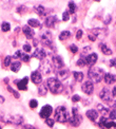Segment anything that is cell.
I'll use <instances>...</instances> for the list:
<instances>
[{
  "mask_svg": "<svg viewBox=\"0 0 116 129\" xmlns=\"http://www.w3.org/2000/svg\"><path fill=\"white\" fill-rule=\"evenodd\" d=\"M45 85L47 89H49L52 93L54 94H58L60 93L63 87H62V84L60 83V80L58 78H55V77H51V78H47L46 82H45Z\"/></svg>",
  "mask_w": 116,
  "mask_h": 129,
  "instance_id": "obj_1",
  "label": "cell"
},
{
  "mask_svg": "<svg viewBox=\"0 0 116 129\" xmlns=\"http://www.w3.org/2000/svg\"><path fill=\"white\" fill-rule=\"evenodd\" d=\"M88 75H89V78L92 79V83H100L104 77V72L100 68L91 67L88 72Z\"/></svg>",
  "mask_w": 116,
  "mask_h": 129,
  "instance_id": "obj_2",
  "label": "cell"
},
{
  "mask_svg": "<svg viewBox=\"0 0 116 129\" xmlns=\"http://www.w3.org/2000/svg\"><path fill=\"white\" fill-rule=\"evenodd\" d=\"M55 117L56 121L59 123H66L70 120V113H69L68 109L63 106L57 107L55 110Z\"/></svg>",
  "mask_w": 116,
  "mask_h": 129,
  "instance_id": "obj_3",
  "label": "cell"
},
{
  "mask_svg": "<svg viewBox=\"0 0 116 129\" xmlns=\"http://www.w3.org/2000/svg\"><path fill=\"white\" fill-rule=\"evenodd\" d=\"M41 44L45 47H52L53 46V36L50 32H43L40 35Z\"/></svg>",
  "mask_w": 116,
  "mask_h": 129,
  "instance_id": "obj_4",
  "label": "cell"
},
{
  "mask_svg": "<svg viewBox=\"0 0 116 129\" xmlns=\"http://www.w3.org/2000/svg\"><path fill=\"white\" fill-rule=\"evenodd\" d=\"M99 98L102 101L107 102V103H111L113 95H112V92H111L108 88H102V90L100 91V93H99Z\"/></svg>",
  "mask_w": 116,
  "mask_h": 129,
  "instance_id": "obj_5",
  "label": "cell"
},
{
  "mask_svg": "<svg viewBox=\"0 0 116 129\" xmlns=\"http://www.w3.org/2000/svg\"><path fill=\"white\" fill-rule=\"evenodd\" d=\"M8 123H11V124H14V125H21L23 123V117L21 115H9L8 116Z\"/></svg>",
  "mask_w": 116,
  "mask_h": 129,
  "instance_id": "obj_6",
  "label": "cell"
},
{
  "mask_svg": "<svg viewBox=\"0 0 116 129\" xmlns=\"http://www.w3.org/2000/svg\"><path fill=\"white\" fill-rule=\"evenodd\" d=\"M81 89H82V91H83V92L86 93V94L91 95V94L93 93V91H94V85H93L92 82L88 80V82H86V83L82 84Z\"/></svg>",
  "mask_w": 116,
  "mask_h": 129,
  "instance_id": "obj_7",
  "label": "cell"
},
{
  "mask_svg": "<svg viewBox=\"0 0 116 129\" xmlns=\"http://www.w3.org/2000/svg\"><path fill=\"white\" fill-rule=\"evenodd\" d=\"M53 112V108L50 106V105H45L42 107V109L40 111V117L42 119H49V116L51 115V113Z\"/></svg>",
  "mask_w": 116,
  "mask_h": 129,
  "instance_id": "obj_8",
  "label": "cell"
},
{
  "mask_svg": "<svg viewBox=\"0 0 116 129\" xmlns=\"http://www.w3.org/2000/svg\"><path fill=\"white\" fill-rule=\"evenodd\" d=\"M82 121V117L80 114H74L72 117H70V120H69V123L73 126V127H78L80 125V123Z\"/></svg>",
  "mask_w": 116,
  "mask_h": 129,
  "instance_id": "obj_9",
  "label": "cell"
},
{
  "mask_svg": "<svg viewBox=\"0 0 116 129\" xmlns=\"http://www.w3.org/2000/svg\"><path fill=\"white\" fill-rule=\"evenodd\" d=\"M99 126L101 127H105V128H112V127H116V124L112 121H109L107 117H100L99 121Z\"/></svg>",
  "mask_w": 116,
  "mask_h": 129,
  "instance_id": "obj_10",
  "label": "cell"
},
{
  "mask_svg": "<svg viewBox=\"0 0 116 129\" xmlns=\"http://www.w3.org/2000/svg\"><path fill=\"white\" fill-rule=\"evenodd\" d=\"M31 79H32V82H33L34 84L36 85H40L41 82H42V75L39 71H34V72H32L31 74Z\"/></svg>",
  "mask_w": 116,
  "mask_h": 129,
  "instance_id": "obj_11",
  "label": "cell"
},
{
  "mask_svg": "<svg viewBox=\"0 0 116 129\" xmlns=\"http://www.w3.org/2000/svg\"><path fill=\"white\" fill-rule=\"evenodd\" d=\"M53 64L50 62V61H44L42 64H40V69H41V72L43 74H49L53 71Z\"/></svg>",
  "mask_w": 116,
  "mask_h": 129,
  "instance_id": "obj_12",
  "label": "cell"
},
{
  "mask_svg": "<svg viewBox=\"0 0 116 129\" xmlns=\"http://www.w3.org/2000/svg\"><path fill=\"white\" fill-rule=\"evenodd\" d=\"M59 22L57 19L56 16H49L45 19V25L49 26V28H56V24Z\"/></svg>",
  "mask_w": 116,
  "mask_h": 129,
  "instance_id": "obj_13",
  "label": "cell"
},
{
  "mask_svg": "<svg viewBox=\"0 0 116 129\" xmlns=\"http://www.w3.org/2000/svg\"><path fill=\"white\" fill-rule=\"evenodd\" d=\"M97 54L96 53H91V54H89L87 57H86V61H87V64L90 67H93L95 62L97 61Z\"/></svg>",
  "mask_w": 116,
  "mask_h": 129,
  "instance_id": "obj_14",
  "label": "cell"
},
{
  "mask_svg": "<svg viewBox=\"0 0 116 129\" xmlns=\"http://www.w3.org/2000/svg\"><path fill=\"white\" fill-rule=\"evenodd\" d=\"M92 34L95 35L96 38H101L103 39L105 36H107V30L104 29H94L92 31Z\"/></svg>",
  "mask_w": 116,
  "mask_h": 129,
  "instance_id": "obj_15",
  "label": "cell"
},
{
  "mask_svg": "<svg viewBox=\"0 0 116 129\" xmlns=\"http://www.w3.org/2000/svg\"><path fill=\"white\" fill-rule=\"evenodd\" d=\"M28 82H29V78L28 77H24L21 80H15V84L17 83V87L19 90H26L28 89Z\"/></svg>",
  "mask_w": 116,
  "mask_h": 129,
  "instance_id": "obj_16",
  "label": "cell"
},
{
  "mask_svg": "<svg viewBox=\"0 0 116 129\" xmlns=\"http://www.w3.org/2000/svg\"><path fill=\"white\" fill-rule=\"evenodd\" d=\"M46 56V53L44 50L42 49H36L35 52L33 53V57L37 58V59H40V60H43Z\"/></svg>",
  "mask_w": 116,
  "mask_h": 129,
  "instance_id": "obj_17",
  "label": "cell"
},
{
  "mask_svg": "<svg viewBox=\"0 0 116 129\" xmlns=\"http://www.w3.org/2000/svg\"><path fill=\"white\" fill-rule=\"evenodd\" d=\"M14 57H15V58H20V59L22 60V61H24V62L30 61V58H31L29 55L24 54L22 51H16L15 54H14Z\"/></svg>",
  "mask_w": 116,
  "mask_h": 129,
  "instance_id": "obj_18",
  "label": "cell"
},
{
  "mask_svg": "<svg viewBox=\"0 0 116 129\" xmlns=\"http://www.w3.org/2000/svg\"><path fill=\"white\" fill-rule=\"evenodd\" d=\"M53 63H54V66L58 69H63V67H65V63H63V60L62 58L60 56H55L53 57Z\"/></svg>",
  "mask_w": 116,
  "mask_h": 129,
  "instance_id": "obj_19",
  "label": "cell"
},
{
  "mask_svg": "<svg viewBox=\"0 0 116 129\" xmlns=\"http://www.w3.org/2000/svg\"><path fill=\"white\" fill-rule=\"evenodd\" d=\"M22 30H23L24 35L26 36V38L31 39V38H33V37H34L35 32L33 31V29H31V26H29V25H24Z\"/></svg>",
  "mask_w": 116,
  "mask_h": 129,
  "instance_id": "obj_20",
  "label": "cell"
},
{
  "mask_svg": "<svg viewBox=\"0 0 116 129\" xmlns=\"http://www.w3.org/2000/svg\"><path fill=\"white\" fill-rule=\"evenodd\" d=\"M69 76V70L68 69H60L58 70L57 72V77L59 80H63V79H67Z\"/></svg>",
  "mask_w": 116,
  "mask_h": 129,
  "instance_id": "obj_21",
  "label": "cell"
},
{
  "mask_svg": "<svg viewBox=\"0 0 116 129\" xmlns=\"http://www.w3.org/2000/svg\"><path fill=\"white\" fill-rule=\"evenodd\" d=\"M104 82L105 84H108V85H111V84H113L115 80H116V77H115V75L112 74V73H107V74H104Z\"/></svg>",
  "mask_w": 116,
  "mask_h": 129,
  "instance_id": "obj_22",
  "label": "cell"
},
{
  "mask_svg": "<svg viewBox=\"0 0 116 129\" xmlns=\"http://www.w3.org/2000/svg\"><path fill=\"white\" fill-rule=\"evenodd\" d=\"M86 114H87V117H89V120H91L93 122L96 121V119L98 117V113L96 110H88Z\"/></svg>",
  "mask_w": 116,
  "mask_h": 129,
  "instance_id": "obj_23",
  "label": "cell"
},
{
  "mask_svg": "<svg viewBox=\"0 0 116 129\" xmlns=\"http://www.w3.org/2000/svg\"><path fill=\"white\" fill-rule=\"evenodd\" d=\"M34 11L39 16H41V17L45 16V9H44V7H42V5H36V7L34 8Z\"/></svg>",
  "mask_w": 116,
  "mask_h": 129,
  "instance_id": "obj_24",
  "label": "cell"
},
{
  "mask_svg": "<svg viewBox=\"0 0 116 129\" xmlns=\"http://www.w3.org/2000/svg\"><path fill=\"white\" fill-rule=\"evenodd\" d=\"M99 47H100V50H101V52L103 53L104 55H111V54H112V51H111V49H110V48L107 45L101 44Z\"/></svg>",
  "mask_w": 116,
  "mask_h": 129,
  "instance_id": "obj_25",
  "label": "cell"
},
{
  "mask_svg": "<svg viewBox=\"0 0 116 129\" xmlns=\"http://www.w3.org/2000/svg\"><path fill=\"white\" fill-rule=\"evenodd\" d=\"M20 68H21V62L18 60L12 62V64H11V70H12L13 72H18L20 70Z\"/></svg>",
  "mask_w": 116,
  "mask_h": 129,
  "instance_id": "obj_26",
  "label": "cell"
},
{
  "mask_svg": "<svg viewBox=\"0 0 116 129\" xmlns=\"http://www.w3.org/2000/svg\"><path fill=\"white\" fill-rule=\"evenodd\" d=\"M38 92H39V95H42V96H44L47 92V89H46V85H43V84H41L39 85V88H38Z\"/></svg>",
  "mask_w": 116,
  "mask_h": 129,
  "instance_id": "obj_27",
  "label": "cell"
},
{
  "mask_svg": "<svg viewBox=\"0 0 116 129\" xmlns=\"http://www.w3.org/2000/svg\"><path fill=\"white\" fill-rule=\"evenodd\" d=\"M70 37H71L70 32H69V31H63V32H61L60 35H59V39L60 40H66L68 38H70Z\"/></svg>",
  "mask_w": 116,
  "mask_h": 129,
  "instance_id": "obj_28",
  "label": "cell"
},
{
  "mask_svg": "<svg viewBox=\"0 0 116 129\" xmlns=\"http://www.w3.org/2000/svg\"><path fill=\"white\" fill-rule=\"evenodd\" d=\"M73 76L77 82H82L83 79V73L81 72H73Z\"/></svg>",
  "mask_w": 116,
  "mask_h": 129,
  "instance_id": "obj_29",
  "label": "cell"
},
{
  "mask_svg": "<svg viewBox=\"0 0 116 129\" xmlns=\"http://www.w3.org/2000/svg\"><path fill=\"white\" fill-rule=\"evenodd\" d=\"M28 24H29V26H33V28H38L39 26V21L38 20H36V19H30L29 21H28Z\"/></svg>",
  "mask_w": 116,
  "mask_h": 129,
  "instance_id": "obj_30",
  "label": "cell"
},
{
  "mask_svg": "<svg viewBox=\"0 0 116 129\" xmlns=\"http://www.w3.org/2000/svg\"><path fill=\"white\" fill-rule=\"evenodd\" d=\"M69 8H70V11H69V13L74 14V13L76 12V5H75V3H74L73 1L69 2Z\"/></svg>",
  "mask_w": 116,
  "mask_h": 129,
  "instance_id": "obj_31",
  "label": "cell"
},
{
  "mask_svg": "<svg viewBox=\"0 0 116 129\" xmlns=\"http://www.w3.org/2000/svg\"><path fill=\"white\" fill-rule=\"evenodd\" d=\"M1 29H2L3 32H9L10 29H11V25H10L9 22H2V24H1Z\"/></svg>",
  "mask_w": 116,
  "mask_h": 129,
  "instance_id": "obj_32",
  "label": "cell"
},
{
  "mask_svg": "<svg viewBox=\"0 0 116 129\" xmlns=\"http://www.w3.org/2000/svg\"><path fill=\"white\" fill-rule=\"evenodd\" d=\"M87 64V61H86V58L84 57H80L78 59V61H77V66L78 67H83V66H86Z\"/></svg>",
  "mask_w": 116,
  "mask_h": 129,
  "instance_id": "obj_33",
  "label": "cell"
},
{
  "mask_svg": "<svg viewBox=\"0 0 116 129\" xmlns=\"http://www.w3.org/2000/svg\"><path fill=\"white\" fill-rule=\"evenodd\" d=\"M3 63H4L5 67H8V66H10V64H12V57H11V56H7V57L4 58Z\"/></svg>",
  "mask_w": 116,
  "mask_h": 129,
  "instance_id": "obj_34",
  "label": "cell"
},
{
  "mask_svg": "<svg viewBox=\"0 0 116 129\" xmlns=\"http://www.w3.org/2000/svg\"><path fill=\"white\" fill-rule=\"evenodd\" d=\"M69 50H70L72 53H74V54H75V53L78 52V47H77L76 45H71L70 47H69Z\"/></svg>",
  "mask_w": 116,
  "mask_h": 129,
  "instance_id": "obj_35",
  "label": "cell"
},
{
  "mask_svg": "<svg viewBox=\"0 0 116 129\" xmlns=\"http://www.w3.org/2000/svg\"><path fill=\"white\" fill-rule=\"evenodd\" d=\"M97 109L100 111V112H102V113H108L109 110H107V108H104V107L102 105H97Z\"/></svg>",
  "mask_w": 116,
  "mask_h": 129,
  "instance_id": "obj_36",
  "label": "cell"
},
{
  "mask_svg": "<svg viewBox=\"0 0 116 129\" xmlns=\"http://www.w3.org/2000/svg\"><path fill=\"white\" fill-rule=\"evenodd\" d=\"M69 19H70V13L69 12H65L62 14V20L63 21H68Z\"/></svg>",
  "mask_w": 116,
  "mask_h": 129,
  "instance_id": "obj_37",
  "label": "cell"
},
{
  "mask_svg": "<svg viewBox=\"0 0 116 129\" xmlns=\"http://www.w3.org/2000/svg\"><path fill=\"white\" fill-rule=\"evenodd\" d=\"M45 124L49 126V127H53V126H54V120H52V119H46V120H45Z\"/></svg>",
  "mask_w": 116,
  "mask_h": 129,
  "instance_id": "obj_38",
  "label": "cell"
},
{
  "mask_svg": "<svg viewBox=\"0 0 116 129\" xmlns=\"http://www.w3.org/2000/svg\"><path fill=\"white\" fill-rule=\"evenodd\" d=\"M37 106H38V103H37L36 100H32L30 102V107H31V108H36Z\"/></svg>",
  "mask_w": 116,
  "mask_h": 129,
  "instance_id": "obj_39",
  "label": "cell"
},
{
  "mask_svg": "<svg viewBox=\"0 0 116 129\" xmlns=\"http://www.w3.org/2000/svg\"><path fill=\"white\" fill-rule=\"evenodd\" d=\"M110 119L111 120H115L116 119V109H113L110 112Z\"/></svg>",
  "mask_w": 116,
  "mask_h": 129,
  "instance_id": "obj_40",
  "label": "cell"
},
{
  "mask_svg": "<svg viewBox=\"0 0 116 129\" xmlns=\"http://www.w3.org/2000/svg\"><path fill=\"white\" fill-rule=\"evenodd\" d=\"M8 89H9V90L11 91V92H12V93H13V95L15 96V98H17V99L19 98V93H18V92H16V91H15V90H13L12 88H11V87H10V86H9V87H8Z\"/></svg>",
  "mask_w": 116,
  "mask_h": 129,
  "instance_id": "obj_41",
  "label": "cell"
},
{
  "mask_svg": "<svg viewBox=\"0 0 116 129\" xmlns=\"http://www.w3.org/2000/svg\"><path fill=\"white\" fill-rule=\"evenodd\" d=\"M72 101L74 102V103H77V102H79V101H80V96H79V95H73V98H72Z\"/></svg>",
  "mask_w": 116,
  "mask_h": 129,
  "instance_id": "obj_42",
  "label": "cell"
},
{
  "mask_svg": "<svg viewBox=\"0 0 116 129\" xmlns=\"http://www.w3.org/2000/svg\"><path fill=\"white\" fill-rule=\"evenodd\" d=\"M90 50H91V48H90V47H86V48H84V49H83V52H82V56H81V57H83V55H84V54H87V53H88Z\"/></svg>",
  "mask_w": 116,
  "mask_h": 129,
  "instance_id": "obj_43",
  "label": "cell"
},
{
  "mask_svg": "<svg viewBox=\"0 0 116 129\" xmlns=\"http://www.w3.org/2000/svg\"><path fill=\"white\" fill-rule=\"evenodd\" d=\"M23 50H24L25 52H30V51H31V46H30V45H24V46H23Z\"/></svg>",
  "mask_w": 116,
  "mask_h": 129,
  "instance_id": "obj_44",
  "label": "cell"
},
{
  "mask_svg": "<svg viewBox=\"0 0 116 129\" xmlns=\"http://www.w3.org/2000/svg\"><path fill=\"white\" fill-rule=\"evenodd\" d=\"M81 36H82V31L79 30V31L77 32V34H76V38H77V39H80Z\"/></svg>",
  "mask_w": 116,
  "mask_h": 129,
  "instance_id": "obj_45",
  "label": "cell"
},
{
  "mask_svg": "<svg viewBox=\"0 0 116 129\" xmlns=\"http://www.w3.org/2000/svg\"><path fill=\"white\" fill-rule=\"evenodd\" d=\"M110 66L111 67H115L116 68V58H114V59H112L110 61Z\"/></svg>",
  "mask_w": 116,
  "mask_h": 129,
  "instance_id": "obj_46",
  "label": "cell"
},
{
  "mask_svg": "<svg viewBox=\"0 0 116 129\" xmlns=\"http://www.w3.org/2000/svg\"><path fill=\"white\" fill-rule=\"evenodd\" d=\"M89 39L91 41H95L96 40V37H95V35H93V34H90L89 35Z\"/></svg>",
  "mask_w": 116,
  "mask_h": 129,
  "instance_id": "obj_47",
  "label": "cell"
},
{
  "mask_svg": "<svg viewBox=\"0 0 116 129\" xmlns=\"http://www.w3.org/2000/svg\"><path fill=\"white\" fill-rule=\"evenodd\" d=\"M72 112H73V115L74 114H78V108H76V107L72 108Z\"/></svg>",
  "mask_w": 116,
  "mask_h": 129,
  "instance_id": "obj_48",
  "label": "cell"
},
{
  "mask_svg": "<svg viewBox=\"0 0 116 129\" xmlns=\"http://www.w3.org/2000/svg\"><path fill=\"white\" fill-rule=\"evenodd\" d=\"M23 129H36V128L33 127V126H31V125H24Z\"/></svg>",
  "mask_w": 116,
  "mask_h": 129,
  "instance_id": "obj_49",
  "label": "cell"
},
{
  "mask_svg": "<svg viewBox=\"0 0 116 129\" xmlns=\"http://www.w3.org/2000/svg\"><path fill=\"white\" fill-rule=\"evenodd\" d=\"M112 95L113 96H116V87L113 88V91H112Z\"/></svg>",
  "mask_w": 116,
  "mask_h": 129,
  "instance_id": "obj_50",
  "label": "cell"
},
{
  "mask_svg": "<svg viewBox=\"0 0 116 129\" xmlns=\"http://www.w3.org/2000/svg\"><path fill=\"white\" fill-rule=\"evenodd\" d=\"M2 103H4V98L0 95V104H2Z\"/></svg>",
  "mask_w": 116,
  "mask_h": 129,
  "instance_id": "obj_51",
  "label": "cell"
},
{
  "mask_svg": "<svg viewBox=\"0 0 116 129\" xmlns=\"http://www.w3.org/2000/svg\"><path fill=\"white\" fill-rule=\"evenodd\" d=\"M0 129H1V126H0Z\"/></svg>",
  "mask_w": 116,
  "mask_h": 129,
  "instance_id": "obj_52",
  "label": "cell"
}]
</instances>
